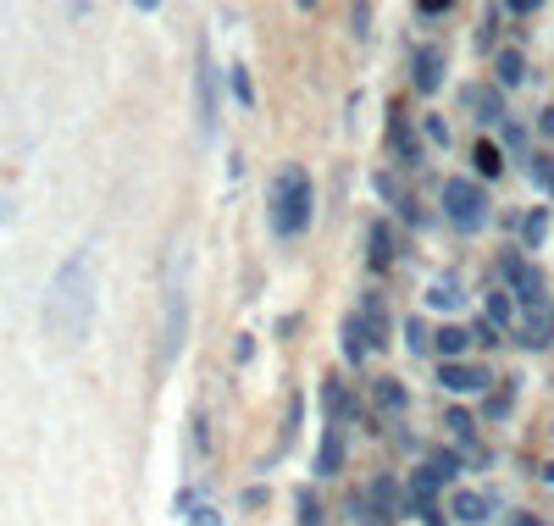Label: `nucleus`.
Segmentation results:
<instances>
[{
	"label": "nucleus",
	"instance_id": "nucleus-32",
	"mask_svg": "<svg viewBox=\"0 0 554 526\" xmlns=\"http://www.w3.org/2000/svg\"><path fill=\"white\" fill-rule=\"evenodd\" d=\"M189 526H222V515L205 510V504H194V510H189Z\"/></svg>",
	"mask_w": 554,
	"mask_h": 526
},
{
	"label": "nucleus",
	"instance_id": "nucleus-29",
	"mask_svg": "<svg viewBox=\"0 0 554 526\" xmlns=\"http://www.w3.org/2000/svg\"><path fill=\"white\" fill-rule=\"evenodd\" d=\"M405 344L410 349H433V333H427L422 322H405Z\"/></svg>",
	"mask_w": 554,
	"mask_h": 526
},
{
	"label": "nucleus",
	"instance_id": "nucleus-5",
	"mask_svg": "<svg viewBox=\"0 0 554 526\" xmlns=\"http://www.w3.org/2000/svg\"><path fill=\"white\" fill-rule=\"evenodd\" d=\"M488 383H494L488 366H471V360H444L438 366V388H449V394H482Z\"/></svg>",
	"mask_w": 554,
	"mask_h": 526
},
{
	"label": "nucleus",
	"instance_id": "nucleus-7",
	"mask_svg": "<svg viewBox=\"0 0 554 526\" xmlns=\"http://www.w3.org/2000/svg\"><path fill=\"white\" fill-rule=\"evenodd\" d=\"M410 84H416V95H433V89L444 84V50L438 45L416 50V56H410Z\"/></svg>",
	"mask_w": 554,
	"mask_h": 526
},
{
	"label": "nucleus",
	"instance_id": "nucleus-30",
	"mask_svg": "<svg viewBox=\"0 0 554 526\" xmlns=\"http://www.w3.org/2000/svg\"><path fill=\"white\" fill-rule=\"evenodd\" d=\"M233 95H239V106H250V100H255V89H250V72H244V67H233Z\"/></svg>",
	"mask_w": 554,
	"mask_h": 526
},
{
	"label": "nucleus",
	"instance_id": "nucleus-16",
	"mask_svg": "<svg viewBox=\"0 0 554 526\" xmlns=\"http://www.w3.org/2000/svg\"><path fill=\"white\" fill-rule=\"evenodd\" d=\"M499 89H516V84H527V56L521 50H499Z\"/></svg>",
	"mask_w": 554,
	"mask_h": 526
},
{
	"label": "nucleus",
	"instance_id": "nucleus-22",
	"mask_svg": "<svg viewBox=\"0 0 554 526\" xmlns=\"http://www.w3.org/2000/svg\"><path fill=\"white\" fill-rule=\"evenodd\" d=\"M366 239H372V266L383 272V266L394 261V239H388V228H383V222H372V233H366Z\"/></svg>",
	"mask_w": 554,
	"mask_h": 526
},
{
	"label": "nucleus",
	"instance_id": "nucleus-18",
	"mask_svg": "<svg viewBox=\"0 0 554 526\" xmlns=\"http://www.w3.org/2000/svg\"><path fill=\"white\" fill-rule=\"evenodd\" d=\"M322 405H327V416H355V399H350V388H344V383H333V377H322Z\"/></svg>",
	"mask_w": 554,
	"mask_h": 526
},
{
	"label": "nucleus",
	"instance_id": "nucleus-24",
	"mask_svg": "<svg viewBox=\"0 0 554 526\" xmlns=\"http://www.w3.org/2000/svg\"><path fill=\"white\" fill-rule=\"evenodd\" d=\"M543 233H549V216H543V211H532L527 222H521V244H527V250H538V244H543Z\"/></svg>",
	"mask_w": 554,
	"mask_h": 526
},
{
	"label": "nucleus",
	"instance_id": "nucleus-12",
	"mask_svg": "<svg viewBox=\"0 0 554 526\" xmlns=\"http://www.w3.org/2000/svg\"><path fill=\"white\" fill-rule=\"evenodd\" d=\"M316 471H322V477H338V471H344V432L338 427H327L322 443H316Z\"/></svg>",
	"mask_w": 554,
	"mask_h": 526
},
{
	"label": "nucleus",
	"instance_id": "nucleus-21",
	"mask_svg": "<svg viewBox=\"0 0 554 526\" xmlns=\"http://www.w3.org/2000/svg\"><path fill=\"white\" fill-rule=\"evenodd\" d=\"M471 161H477L482 178H499V172H505V156H499V144H488V139H482L477 150H471Z\"/></svg>",
	"mask_w": 554,
	"mask_h": 526
},
{
	"label": "nucleus",
	"instance_id": "nucleus-1",
	"mask_svg": "<svg viewBox=\"0 0 554 526\" xmlns=\"http://www.w3.org/2000/svg\"><path fill=\"white\" fill-rule=\"evenodd\" d=\"M89 327H95V266H89V250L67 255L61 272L50 277V294H45V333L56 344H84Z\"/></svg>",
	"mask_w": 554,
	"mask_h": 526
},
{
	"label": "nucleus",
	"instance_id": "nucleus-8",
	"mask_svg": "<svg viewBox=\"0 0 554 526\" xmlns=\"http://www.w3.org/2000/svg\"><path fill=\"white\" fill-rule=\"evenodd\" d=\"M460 100H466L471 111H477V122H505V100H499V84H466L460 89Z\"/></svg>",
	"mask_w": 554,
	"mask_h": 526
},
{
	"label": "nucleus",
	"instance_id": "nucleus-33",
	"mask_svg": "<svg viewBox=\"0 0 554 526\" xmlns=\"http://www.w3.org/2000/svg\"><path fill=\"white\" fill-rule=\"evenodd\" d=\"M433 471H438V477H455V471H460V455H433Z\"/></svg>",
	"mask_w": 554,
	"mask_h": 526
},
{
	"label": "nucleus",
	"instance_id": "nucleus-27",
	"mask_svg": "<svg viewBox=\"0 0 554 526\" xmlns=\"http://www.w3.org/2000/svg\"><path fill=\"white\" fill-rule=\"evenodd\" d=\"M532 183H538L543 194H554V161H549V156H538V161H532Z\"/></svg>",
	"mask_w": 554,
	"mask_h": 526
},
{
	"label": "nucleus",
	"instance_id": "nucleus-23",
	"mask_svg": "<svg viewBox=\"0 0 554 526\" xmlns=\"http://www.w3.org/2000/svg\"><path fill=\"white\" fill-rule=\"evenodd\" d=\"M377 405H383V410H394V416H399V410L410 405V394L394 383V377H383V383H377Z\"/></svg>",
	"mask_w": 554,
	"mask_h": 526
},
{
	"label": "nucleus",
	"instance_id": "nucleus-11",
	"mask_svg": "<svg viewBox=\"0 0 554 526\" xmlns=\"http://www.w3.org/2000/svg\"><path fill=\"white\" fill-rule=\"evenodd\" d=\"M388 144H394V156L405 161V167H416V161H422V139L405 128V111H394V122H388Z\"/></svg>",
	"mask_w": 554,
	"mask_h": 526
},
{
	"label": "nucleus",
	"instance_id": "nucleus-6",
	"mask_svg": "<svg viewBox=\"0 0 554 526\" xmlns=\"http://www.w3.org/2000/svg\"><path fill=\"white\" fill-rule=\"evenodd\" d=\"M194 95H200V106H194V117H200V139H211L217 133V84H211V61H194Z\"/></svg>",
	"mask_w": 554,
	"mask_h": 526
},
{
	"label": "nucleus",
	"instance_id": "nucleus-13",
	"mask_svg": "<svg viewBox=\"0 0 554 526\" xmlns=\"http://www.w3.org/2000/svg\"><path fill=\"white\" fill-rule=\"evenodd\" d=\"M178 349H183V288L172 283V288H167V344H161V355L172 360Z\"/></svg>",
	"mask_w": 554,
	"mask_h": 526
},
{
	"label": "nucleus",
	"instance_id": "nucleus-9",
	"mask_svg": "<svg viewBox=\"0 0 554 526\" xmlns=\"http://www.w3.org/2000/svg\"><path fill=\"white\" fill-rule=\"evenodd\" d=\"M521 344L527 349H549L554 344V316H549V305H532L527 316H521Z\"/></svg>",
	"mask_w": 554,
	"mask_h": 526
},
{
	"label": "nucleus",
	"instance_id": "nucleus-37",
	"mask_svg": "<svg viewBox=\"0 0 554 526\" xmlns=\"http://www.w3.org/2000/svg\"><path fill=\"white\" fill-rule=\"evenodd\" d=\"M543 482H554V460H549V466H543Z\"/></svg>",
	"mask_w": 554,
	"mask_h": 526
},
{
	"label": "nucleus",
	"instance_id": "nucleus-14",
	"mask_svg": "<svg viewBox=\"0 0 554 526\" xmlns=\"http://www.w3.org/2000/svg\"><path fill=\"white\" fill-rule=\"evenodd\" d=\"M427 305H433V311H460V305H466V294H460V277H433V288H427Z\"/></svg>",
	"mask_w": 554,
	"mask_h": 526
},
{
	"label": "nucleus",
	"instance_id": "nucleus-34",
	"mask_svg": "<svg viewBox=\"0 0 554 526\" xmlns=\"http://www.w3.org/2000/svg\"><path fill=\"white\" fill-rule=\"evenodd\" d=\"M427 139H433V144H449V122H444V117H427Z\"/></svg>",
	"mask_w": 554,
	"mask_h": 526
},
{
	"label": "nucleus",
	"instance_id": "nucleus-17",
	"mask_svg": "<svg viewBox=\"0 0 554 526\" xmlns=\"http://www.w3.org/2000/svg\"><path fill=\"white\" fill-rule=\"evenodd\" d=\"M488 327H516V299H510V288H494V294H488Z\"/></svg>",
	"mask_w": 554,
	"mask_h": 526
},
{
	"label": "nucleus",
	"instance_id": "nucleus-28",
	"mask_svg": "<svg viewBox=\"0 0 554 526\" xmlns=\"http://www.w3.org/2000/svg\"><path fill=\"white\" fill-rule=\"evenodd\" d=\"M344 355H350V360H361V355H366V349H361V327H355V316L344 322Z\"/></svg>",
	"mask_w": 554,
	"mask_h": 526
},
{
	"label": "nucleus",
	"instance_id": "nucleus-10",
	"mask_svg": "<svg viewBox=\"0 0 554 526\" xmlns=\"http://www.w3.org/2000/svg\"><path fill=\"white\" fill-rule=\"evenodd\" d=\"M355 327L366 333V344H372V349L388 344V311H383V299H377V294H366V305H361V316H355Z\"/></svg>",
	"mask_w": 554,
	"mask_h": 526
},
{
	"label": "nucleus",
	"instance_id": "nucleus-36",
	"mask_svg": "<svg viewBox=\"0 0 554 526\" xmlns=\"http://www.w3.org/2000/svg\"><path fill=\"white\" fill-rule=\"evenodd\" d=\"M510 526H543V521H532V515H510Z\"/></svg>",
	"mask_w": 554,
	"mask_h": 526
},
{
	"label": "nucleus",
	"instance_id": "nucleus-31",
	"mask_svg": "<svg viewBox=\"0 0 554 526\" xmlns=\"http://www.w3.org/2000/svg\"><path fill=\"white\" fill-rule=\"evenodd\" d=\"M410 510L422 515V526H449V515L438 510V504H410Z\"/></svg>",
	"mask_w": 554,
	"mask_h": 526
},
{
	"label": "nucleus",
	"instance_id": "nucleus-3",
	"mask_svg": "<svg viewBox=\"0 0 554 526\" xmlns=\"http://www.w3.org/2000/svg\"><path fill=\"white\" fill-rule=\"evenodd\" d=\"M444 216L455 233H477L482 222H488V194H482V183L471 178H449L444 183Z\"/></svg>",
	"mask_w": 554,
	"mask_h": 526
},
{
	"label": "nucleus",
	"instance_id": "nucleus-15",
	"mask_svg": "<svg viewBox=\"0 0 554 526\" xmlns=\"http://www.w3.org/2000/svg\"><path fill=\"white\" fill-rule=\"evenodd\" d=\"M449 515H455V521H466V526H482V521H488V499H482V493H455Z\"/></svg>",
	"mask_w": 554,
	"mask_h": 526
},
{
	"label": "nucleus",
	"instance_id": "nucleus-20",
	"mask_svg": "<svg viewBox=\"0 0 554 526\" xmlns=\"http://www.w3.org/2000/svg\"><path fill=\"white\" fill-rule=\"evenodd\" d=\"M438 471L427 466V471H410V504H433V493H438Z\"/></svg>",
	"mask_w": 554,
	"mask_h": 526
},
{
	"label": "nucleus",
	"instance_id": "nucleus-4",
	"mask_svg": "<svg viewBox=\"0 0 554 526\" xmlns=\"http://www.w3.org/2000/svg\"><path fill=\"white\" fill-rule=\"evenodd\" d=\"M499 277H505V288H510V299H521V305H549V288H543V272L527 261V255H499Z\"/></svg>",
	"mask_w": 554,
	"mask_h": 526
},
{
	"label": "nucleus",
	"instance_id": "nucleus-2",
	"mask_svg": "<svg viewBox=\"0 0 554 526\" xmlns=\"http://www.w3.org/2000/svg\"><path fill=\"white\" fill-rule=\"evenodd\" d=\"M311 178H305L300 167H283L272 178V233L277 239H294V233H305V222H311Z\"/></svg>",
	"mask_w": 554,
	"mask_h": 526
},
{
	"label": "nucleus",
	"instance_id": "nucleus-19",
	"mask_svg": "<svg viewBox=\"0 0 554 526\" xmlns=\"http://www.w3.org/2000/svg\"><path fill=\"white\" fill-rule=\"evenodd\" d=\"M433 349L444 360H460L471 349V333H466V327H444V333H433Z\"/></svg>",
	"mask_w": 554,
	"mask_h": 526
},
{
	"label": "nucleus",
	"instance_id": "nucleus-25",
	"mask_svg": "<svg viewBox=\"0 0 554 526\" xmlns=\"http://www.w3.org/2000/svg\"><path fill=\"white\" fill-rule=\"evenodd\" d=\"M444 427H449V432H455V438H460V443H471V432H477V421H471V416H466V410H444Z\"/></svg>",
	"mask_w": 554,
	"mask_h": 526
},
{
	"label": "nucleus",
	"instance_id": "nucleus-26",
	"mask_svg": "<svg viewBox=\"0 0 554 526\" xmlns=\"http://www.w3.org/2000/svg\"><path fill=\"white\" fill-rule=\"evenodd\" d=\"M294 504H300V526H322V504H316L311 488H300V499H294Z\"/></svg>",
	"mask_w": 554,
	"mask_h": 526
},
{
	"label": "nucleus",
	"instance_id": "nucleus-35",
	"mask_svg": "<svg viewBox=\"0 0 554 526\" xmlns=\"http://www.w3.org/2000/svg\"><path fill=\"white\" fill-rule=\"evenodd\" d=\"M538 133H543V139H554V111H543V117H538Z\"/></svg>",
	"mask_w": 554,
	"mask_h": 526
}]
</instances>
